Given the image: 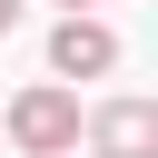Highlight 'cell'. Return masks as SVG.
<instances>
[{"label":"cell","mask_w":158,"mask_h":158,"mask_svg":"<svg viewBox=\"0 0 158 158\" xmlns=\"http://www.w3.org/2000/svg\"><path fill=\"white\" fill-rule=\"evenodd\" d=\"M10 148H20V158H59V148H79V89H69V79L20 89V99H10Z\"/></svg>","instance_id":"cell-1"},{"label":"cell","mask_w":158,"mask_h":158,"mask_svg":"<svg viewBox=\"0 0 158 158\" xmlns=\"http://www.w3.org/2000/svg\"><path fill=\"white\" fill-rule=\"evenodd\" d=\"M49 69H59V79H109V69H118V30H109L99 10H59V30H49Z\"/></svg>","instance_id":"cell-2"},{"label":"cell","mask_w":158,"mask_h":158,"mask_svg":"<svg viewBox=\"0 0 158 158\" xmlns=\"http://www.w3.org/2000/svg\"><path fill=\"white\" fill-rule=\"evenodd\" d=\"M89 148H99V158H158V109H148V99H109V109L89 118Z\"/></svg>","instance_id":"cell-3"},{"label":"cell","mask_w":158,"mask_h":158,"mask_svg":"<svg viewBox=\"0 0 158 158\" xmlns=\"http://www.w3.org/2000/svg\"><path fill=\"white\" fill-rule=\"evenodd\" d=\"M0 30H20V0H0Z\"/></svg>","instance_id":"cell-4"},{"label":"cell","mask_w":158,"mask_h":158,"mask_svg":"<svg viewBox=\"0 0 158 158\" xmlns=\"http://www.w3.org/2000/svg\"><path fill=\"white\" fill-rule=\"evenodd\" d=\"M59 10H99V0H59Z\"/></svg>","instance_id":"cell-5"},{"label":"cell","mask_w":158,"mask_h":158,"mask_svg":"<svg viewBox=\"0 0 158 158\" xmlns=\"http://www.w3.org/2000/svg\"><path fill=\"white\" fill-rule=\"evenodd\" d=\"M59 158H69V148H59Z\"/></svg>","instance_id":"cell-6"}]
</instances>
